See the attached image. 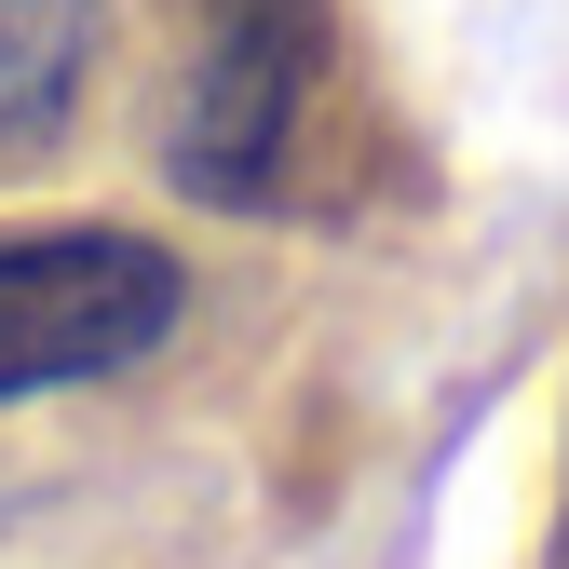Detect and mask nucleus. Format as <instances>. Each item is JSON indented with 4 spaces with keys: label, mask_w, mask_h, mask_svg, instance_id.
Listing matches in <instances>:
<instances>
[{
    "label": "nucleus",
    "mask_w": 569,
    "mask_h": 569,
    "mask_svg": "<svg viewBox=\"0 0 569 569\" xmlns=\"http://www.w3.org/2000/svg\"><path fill=\"white\" fill-rule=\"evenodd\" d=\"M190 312V271L150 231H28L0 244V407L150 367Z\"/></svg>",
    "instance_id": "1"
},
{
    "label": "nucleus",
    "mask_w": 569,
    "mask_h": 569,
    "mask_svg": "<svg viewBox=\"0 0 569 569\" xmlns=\"http://www.w3.org/2000/svg\"><path fill=\"white\" fill-rule=\"evenodd\" d=\"M312 68H326V0H218L190 82H177V122H163V177L190 203H231V218L271 203Z\"/></svg>",
    "instance_id": "2"
},
{
    "label": "nucleus",
    "mask_w": 569,
    "mask_h": 569,
    "mask_svg": "<svg viewBox=\"0 0 569 569\" xmlns=\"http://www.w3.org/2000/svg\"><path fill=\"white\" fill-rule=\"evenodd\" d=\"M96 68V0H0V163L41 150Z\"/></svg>",
    "instance_id": "3"
}]
</instances>
